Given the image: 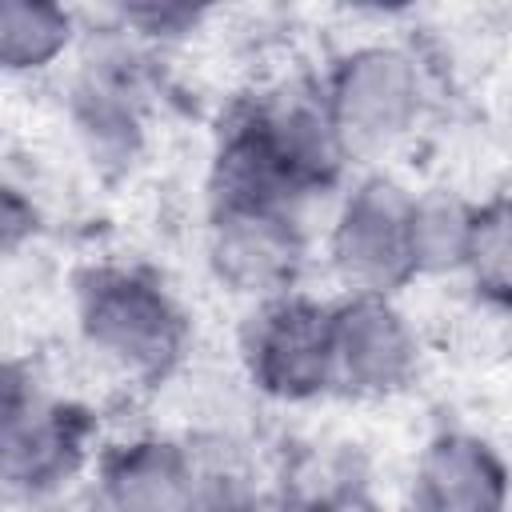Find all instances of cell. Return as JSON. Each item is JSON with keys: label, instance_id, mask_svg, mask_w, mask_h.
Instances as JSON below:
<instances>
[{"label": "cell", "instance_id": "6da1fadb", "mask_svg": "<svg viewBox=\"0 0 512 512\" xmlns=\"http://www.w3.org/2000/svg\"><path fill=\"white\" fill-rule=\"evenodd\" d=\"M320 76H292L240 96L212 144L208 208H308L352 180Z\"/></svg>", "mask_w": 512, "mask_h": 512}, {"label": "cell", "instance_id": "7a4b0ae2", "mask_svg": "<svg viewBox=\"0 0 512 512\" xmlns=\"http://www.w3.org/2000/svg\"><path fill=\"white\" fill-rule=\"evenodd\" d=\"M80 344L124 384L152 388L180 372L192 320L160 272L136 260H92L72 276Z\"/></svg>", "mask_w": 512, "mask_h": 512}, {"label": "cell", "instance_id": "3957f363", "mask_svg": "<svg viewBox=\"0 0 512 512\" xmlns=\"http://www.w3.org/2000/svg\"><path fill=\"white\" fill-rule=\"evenodd\" d=\"M100 424L88 404L60 396L32 364L8 360L0 396V480L24 508L56 504L100 460Z\"/></svg>", "mask_w": 512, "mask_h": 512}, {"label": "cell", "instance_id": "277c9868", "mask_svg": "<svg viewBox=\"0 0 512 512\" xmlns=\"http://www.w3.org/2000/svg\"><path fill=\"white\" fill-rule=\"evenodd\" d=\"M416 188L396 172L364 168L332 196L324 224V264L340 292L400 296L416 284L412 256Z\"/></svg>", "mask_w": 512, "mask_h": 512}, {"label": "cell", "instance_id": "5b68a950", "mask_svg": "<svg viewBox=\"0 0 512 512\" xmlns=\"http://www.w3.org/2000/svg\"><path fill=\"white\" fill-rule=\"evenodd\" d=\"M320 88L356 160L408 140L428 108L424 64L396 40H364L344 48L324 68Z\"/></svg>", "mask_w": 512, "mask_h": 512}, {"label": "cell", "instance_id": "8992f818", "mask_svg": "<svg viewBox=\"0 0 512 512\" xmlns=\"http://www.w3.org/2000/svg\"><path fill=\"white\" fill-rule=\"evenodd\" d=\"M248 384L272 404H316L332 384V300L304 288L248 304L236 336Z\"/></svg>", "mask_w": 512, "mask_h": 512}, {"label": "cell", "instance_id": "52a82bcc", "mask_svg": "<svg viewBox=\"0 0 512 512\" xmlns=\"http://www.w3.org/2000/svg\"><path fill=\"white\" fill-rule=\"evenodd\" d=\"M136 48L116 28L84 56L68 84V124L84 160L104 176H124L140 164L148 144V88Z\"/></svg>", "mask_w": 512, "mask_h": 512}, {"label": "cell", "instance_id": "ba28073f", "mask_svg": "<svg viewBox=\"0 0 512 512\" xmlns=\"http://www.w3.org/2000/svg\"><path fill=\"white\" fill-rule=\"evenodd\" d=\"M424 340L400 296H332V384L348 400H388L416 384Z\"/></svg>", "mask_w": 512, "mask_h": 512}, {"label": "cell", "instance_id": "9c48e42d", "mask_svg": "<svg viewBox=\"0 0 512 512\" xmlns=\"http://www.w3.org/2000/svg\"><path fill=\"white\" fill-rule=\"evenodd\" d=\"M304 208H208L204 260L216 284L248 304L296 292L308 268Z\"/></svg>", "mask_w": 512, "mask_h": 512}, {"label": "cell", "instance_id": "30bf717a", "mask_svg": "<svg viewBox=\"0 0 512 512\" xmlns=\"http://www.w3.org/2000/svg\"><path fill=\"white\" fill-rule=\"evenodd\" d=\"M88 484L96 512H200L188 436L132 432L108 440Z\"/></svg>", "mask_w": 512, "mask_h": 512}, {"label": "cell", "instance_id": "8fae6325", "mask_svg": "<svg viewBox=\"0 0 512 512\" xmlns=\"http://www.w3.org/2000/svg\"><path fill=\"white\" fill-rule=\"evenodd\" d=\"M412 512H512V464L472 428L432 432L408 472Z\"/></svg>", "mask_w": 512, "mask_h": 512}, {"label": "cell", "instance_id": "7c38bea8", "mask_svg": "<svg viewBox=\"0 0 512 512\" xmlns=\"http://www.w3.org/2000/svg\"><path fill=\"white\" fill-rule=\"evenodd\" d=\"M84 40L80 16L52 0L0 4V68L8 76H40L68 60Z\"/></svg>", "mask_w": 512, "mask_h": 512}, {"label": "cell", "instance_id": "4fadbf2b", "mask_svg": "<svg viewBox=\"0 0 512 512\" xmlns=\"http://www.w3.org/2000/svg\"><path fill=\"white\" fill-rule=\"evenodd\" d=\"M476 224V200L456 188H420L412 204V256L416 276H460Z\"/></svg>", "mask_w": 512, "mask_h": 512}, {"label": "cell", "instance_id": "5bb4252c", "mask_svg": "<svg viewBox=\"0 0 512 512\" xmlns=\"http://www.w3.org/2000/svg\"><path fill=\"white\" fill-rule=\"evenodd\" d=\"M460 280L496 312H512V192L476 200V224Z\"/></svg>", "mask_w": 512, "mask_h": 512}, {"label": "cell", "instance_id": "9a60e30c", "mask_svg": "<svg viewBox=\"0 0 512 512\" xmlns=\"http://www.w3.org/2000/svg\"><path fill=\"white\" fill-rule=\"evenodd\" d=\"M188 448L196 464L200 512H252L268 492L256 480V464L232 436L200 432V436H188Z\"/></svg>", "mask_w": 512, "mask_h": 512}, {"label": "cell", "instance_id": "2e32d148", "mask_svg": "<svg viewBox=\"0 0 512 512\" xmlns=\"http://www.w3.org/2000/svg\"><path fill=\"white\" fill-rule=\"evenodd\" d=\"M204 8L192 4H172V0H136V4H120L112 12V28L120 36H128L140 48H164V44H180L188 40L200 24H204Z\"/></svg>", "mask_w": 512, "mask_h": 512}, {"label": "cell", "instance_id": "e0dca14e", "mask_svg": "<svg viewBox=\"0 0 512 512\" xmlns=\"http://www.w3.org/2000/svg\"><path fill=\"white\" fill-rule=\"evenodd\" d=\"M40 232V208L32 200L28 188H20L16 180H4L0 188V244L4 256H16L24 244H32Z\"/></svg>", "mask_w": 512, "mask_h": 512}, {"label": "cell", "instance_id": "ac0fdd59", "mask_svg": "<svg viewBox=\"0 0 512 512\" xmlns=\"http://www.w3.org/2000/svg\"><path fill=\"white\" fill-rule=\"evenodd\" d=\"M252 512H332L324 500H316L312 492H304L300 484H284L260 496V504Z\"/></svg>", "mask_w": 512, "mask_h": 512}, {"label": "cell", "instance_id": "d6986e66", "mask_svg": "<svg viewBox=\"0 0 512 512\" xmlns=\"http://www.w3.org/2000/svg\"><path fill=\"white\" fill-rule=\"evenodd\" d=\"M408 512H412V508H408Z\"/></svg>", "mask_w": 512, "mask_h": 512}]
</instances>
